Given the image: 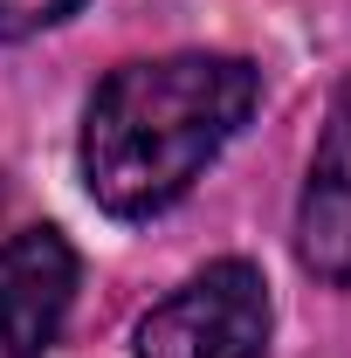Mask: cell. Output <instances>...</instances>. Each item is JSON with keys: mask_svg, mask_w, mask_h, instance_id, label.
<instances>
[{"mask_svg": "<svg viewBox=\"0 0 351 358\" xmlns=\"http://www.w3.org/2000/svg\"><path fill=\"white\" fill-rule=\"evenodd\" d=\"M262 96L255 62L241 55H159L124 62L89 96L83 117V186L117 221L166 214L220 145L248 124Z\"/></svg>", "mask_w": 351, "mask_h": 358, "instance_id": "1", "label": "cell"}, {"mask_svg": "<svg viewBox=\"0 0 351 358\" xmlns=\"http://www.w3.org/2000/svg\"><path fill=\"white\" fill-rule=\"evenodd\" d=\"M268 282L255 262H214L138 324V358H262Z\"/></svg>", "mask_w": 351, "mask_h": 358, "instance_id": "2", "label": "cell"}, {"mask_svg": "<svg viewBox=\"0 0 351 358\" xmlns=\"http://www.w3.org/2000/svg\"><path fill=\"white\" fill-rule=\"evenodd\" d=\"M76 303V248L55 227L0 241V358H42Z\"/></svg>", "mask_w": 351, "mask_h": 358, "instance_id": "3", "label": "cell"}, {"mask_svg": "<svg viewBox=\"0 0 351 358\" xmlns=\"http://www.w3.org/2000/svg\"><path fill=\"white\" fill-rule=\"evenodd\" d=\"M296 255L324 282H351V76L331 103V124L317 138V159L303 179V207H296Z\"/></svg>", "mask_w": 351, "mask_h": 358, "instance_id": "4", "label": "cell"}, {"mask_svg": "<svg viewBox=\"0 0 351 358\" xmlns=\"http://www.w3.org/2000/svg\"><path fill=\"white\" fill-rule=\"evenodd\" d=\"M83 0H0V42H21V35H42L62 14H76Z\"/></svg>", "mask_w": 351, "mask_h": 358, "instance_id": "5", "label": "cell"}]
</instances>
